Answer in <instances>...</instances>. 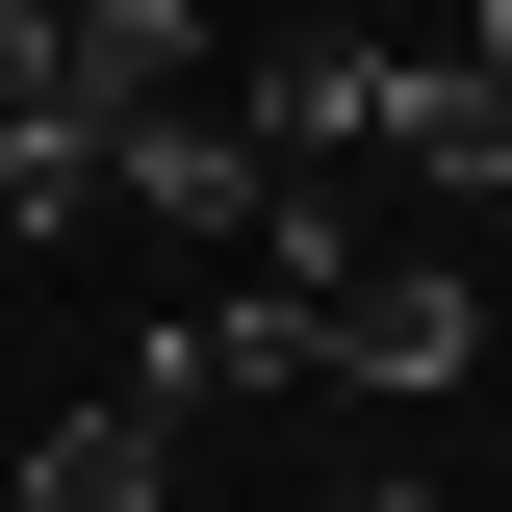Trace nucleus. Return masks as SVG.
Wrapping results in <instances>:
<instances>
[{
    "instance_id": "423d86ee",
    "label": "nucleus",
    "mask_w": 512,
    "mask_h": 512,
    "mask_svg": "<svg viewBox=\"0 0 512 512\" xmlns=\"http://www.w3.org/2000/svg\"><path fill=\"white\" fill-rule=\"evenodd\" d=\"M52 52H77V0H0V103H52Z\"/></svg>"
},
{
    "instance_id": "39448f33",
    "label": "nucleus",
    "mask_w": 512,
    "mask_h": 512,
    "mask_svg": "<svg viewBox=\"0 0 512 512\" xmlns=\"http://www.w3.org/2000/svg\"><path fill=\"white\" fill-rule=\"evenodd\" d=\"M77 205H128V154L77 103H0V231H77Z\"/></svg>"
},
{
    "instance_id": "20e7f679",
    "label": "nucleus",
    "mask_w": 512,
    "mask_h": 512,
    "mask_svg": "<svg viewBox=\"0 0 512 512\" xmlns=\"http://www.w3.org/2000/svg\"><path fill=\"white\" fill-rule=\"evenodd\" d=\"M256 180H282V154H256L231 103H154L128 128V205H154V231H256Z\"/></svg>"
},
{
    "instance_id": "0eeeda50",
    "label": "nucleus",
    "mask_w": 512,
    "mask_h": 512,
    "mask_svg": "<svg viewBox=\"0 0 512 512\" xmlns=\"http://www.w3.org/2000/svg\"><path fill=\"white\" fill-rule=\"evenodd\" d=\"M487 282H512V180H487Z\"/></svg>"
},
{
    "instance_id": "f03ea898",
    "label": "nucleus",
    "mask_w": 512,
    "mask_h": 512,
    "mask_svg": "<svg viewBox=\"0 0 512 512\" xmlns=\"http://www.w3.org/2000/svg\"><path fill=\"white\" fill-rule=\"evenodd\" d=\"M52 103L103 128V154H128L154 103H205V0H77V52H52Z\"/></svg>"
},
{
    "instance_id": "7ed1b4c3",
    "label": "nucleus",
    "mask_w": 512,
    "mask_h": 512,
    "mask_svg": "<svg viewBox=\"0 0 512 512\" xmlns=\"http://www.w3.org/2000/svg\"><path fill=\"white\" fill-rule=\"evenodd\" d=\"M154 487H180V410H154V384H103V410L26 436V512H154Z\"/></svg>"
},
{
    "instance_id": "f257e3e1",
    "label": "nucleus",
    "mask_w": 512,
    "mask_h": 512,
    "mask_svg": "<svg viewBox=\"0 0 512 512\" xmlns=\"http://www.w3.org/2000/svg\"><path fill=\"white\" fill-rule=\"evenodd\" d=\"M487 359V256H333L308 282V384H461Z\"/></svg>"
}]
</instances>
